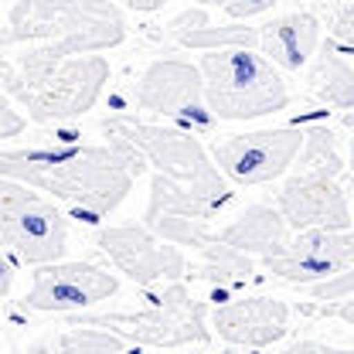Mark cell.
Returning <instances> with one entry per match:
<instances>
[{"label":"cell","mask_w":354,"mask_h":354,"mask_svg":"<svg viewBox=\"0 0 354 354\" xmlns=\"http://www.w3.org/2000/svg\"><path fill=\"white\" fill-rule=\"evenodd\" d=\"M106 133L109 143L102 147L72 143V147L3 150L0 174L65 201L82 221H99L127 201L133 180L147 171V160L127 136L113 130Z\"/></svg>","instance_id":"obj_1"},{"label":"cell","mask_w":354,"mask_h":354,"mask_svg":"<svg viewBox=\"0 0 354 354\" xmlns=\"http://www.w3.org/2000/svg\"><path fill=\"white\" fill-rule=\"evenodd\" d=\"M0 82L28 113V120L68 123L99 102L109 82V62L92 51L51 58L38 48H24L10 62H0Z\"/></svg>","instance_id":"obj_2"},{"label":"cell","mask_w":354,"mask_h":354,"mask_svg":"<svg viewBox=\"0 0 354 354\" xmlns=\"http://www.w3.org/2000/svg\"><path fill=\"white\" fill-rule=\"evenodd\" d=\"M127 21L113 0H17L0 28V51L24 44L51 58L109 51L123 41Z\"/></svg>","instance_id":"obj_3"},{"label":"cell","mask_w":354,"mask_h":354,"mask_svg":"<svg viewBox=\"0 0 354 354\" xmlns=\"http://www.w3.org/2000/svg\"><path fill=\"white\" fill-rule=\"evenodd\" d=\"M205 106L215 120H263L290 106V88L276 65L252 48H212L201 65Z\"/></svg>","instance_id":"obj_4"},{"label":"cell","mask_w":354,"mask_h":354,"mask_svg":"<svg viewBox=\"0 0 354 354\" xmlns=\"http://www.w3.org/2000/svg\"><path fill=\"white\" fill-rule=\"evenodd\" d=\"M102 130L127 136L140 150V157L157 167V174H164L167 180H174L177 187H184L187 194H194L212 215H218L235 198L232 184L221 177L215 160L208 157V150L198 143L194 133L147 123V120H133V116H109L102 123Z\"/></svg>","instance_id":"obj_5"},{"label":"cell","mask_w":354,"mask_h":354,"mask_svg":"<svg viewBox=\"0 0 354 354\" xmlns=\"http://www.w3.org/2000/svg\"><path fill=\"white\" fill-rule=\"evenodd\" d=\"M72 324L109 327L120 337H127V344H143V348H184V344L212 341V327L205 324L201 300H194L180 279H171L160 290H150L143 310H113V313H95V317H75Z\"/></svg>","instance_id":"obj_6"},{"label":"cell","mask_w":354,"mask_h":354,"mask_svg":"<svg viewBox=\"0 0 354 354\" xmlns=\"http://www.w3.org/2000/svg\"><path fill=\"white\" fill-rule=\"evenodd\" d=\"M300 143H304V130H297V127L235 133L215 147L212 160L225 180H232L239 187H252V184H269L286 174L297 160Z\"/></svg>","instance_id":"obj_7"},{"label":"cell","mask_w":354,"mask_h":354,"mask_svg":"<svg viewBox=\"0 0 354 354\" xmlns=\"http://www.w3.org/2000/svg\"><path fill=\"white\" fill-rule=\"evenodd\" d=\"M263 266L276 279L310 286L341 269H351L354 235L351 228H297L293 239H286L276 252L263 256Z\"/></svg>","instance_id":"obj_8"},{"label":"cell","mask_w":354,"mask_h":354,"mask_svg":"<svg viewBox=\"0 0 354 354\" xmlns=\"http://www.w3.org/2000/svg\"><path fill=\"white\" fill-rule=\"evenodd\" d=\"M120 293L116 272L95 263H41L35 266L24 307L38 313H75Z\"/></svg>","instance_id":"obj_9"},{"label":"cell","mask_w":354,"mask_h":354,"mask_svg":"<svg viewBox=\"0 0 354 354\" xmlns=\"http://www.w3.org/2000/svg\"><path fill=\"white\" fill-rule=\"evenodd\" d=\"M95 245L136 286L184 279L187 259L180 256V249L171 242L164 245L147 225H109L95 235Z\"/></svg>","instance_id":"obj_10"},{"label":"cell","mask_w":354,"mask_h":354,"mask_svg":"<svg viewBox=\"0 0 354 354\" xmlns=\"http://www.w3.org/2000/svg\"><path fill=\"white\" fill-rule=\"evenodd\" d=\"M276 212L293 232L297 228H351L348 177H334L324 171H297L279 187Z\"/></svg>","instance_id":"obj_11"},{"label":"cell","mask_w":354,"mask_h":354,"mask_svg":"<svg viewBox=\"0 0 354 354\" xmlns=\"http://www.w3.org/2000/svg\"><path fill=\"white\" fill-rule=\"evenodd\" d=\"M68 249V221L48 198H31L0 218V252L14 263L41 266L62 259Z\"/></svg>","instance_id":"obj_12"},{"label":"cell","mask_w":354,"mask_h":354,"mask_svg":"<svg viewBox=\"0 0 354 354\" xmlns=\"http://www.w3.org/2000/svg\"><path fill=\"white\" fill-rule=\"evenodd\" d=\"M136 106L147 113H164L180 123H201L208 127L215 116L205 106L201 72L198 65L184 58H157L147 65V72L136 82Z\"/></svg>","instance_id":"obj_13"},{"label":"cell","mask_w":354,"mask_h":354,"mask_svg":"<svg viewBox=\"0 0 354 354\" xmlns=\"http://www.w3.org/2000/svg\"><path fill=\"white\" fill-rule=\"evenodd\" d=\"M212 330L235 348H269L290 330V307L272 297H232L215 307Z\"/></svg>","instance_id":"obj_14"},{"label":"cell","mask_w":354,"mask_h":354,"mask_svg":"<svg viewBox=\"0 0 354 354\" xmlns=\"http://www.w3.org/2000/svg\"><path fill=\"white\" fill-rule=\"evenodd\" d=\"M320 44V21L310 10H293L259 24L256 48L283 72H300Z\"/></svg>","instance_id":"obj_15"},{"label":"cell","mask_w":354,"mask_h":354,"mask_svg":"<svg viewBox=\"0 0 354 354\" xmlns=\"http://www.w3.org/2000/svg\"><path fill=\"white\" fill-rule=\"evenodd\" d=\"M221 242L249 252V256H269L290 239V225L272 205H249L239 218H232L221 232H215Z\"/></svg>","instance_id":"obj_16"},{"label":"cell","mask_w":354,"mask_h":354,"mask_svg":"<svg viewBox=\"0 0 354 354\" xmlns=\"http://www.w3.org/2000/svg\"><path fill=\"white\" fill-rule=\"evenodd\" d=\"M307 82H310V92L320 102H327L334 109H344V113L354 109V68H351L348 51H341V48H334L327 41L324 51L317 55L313 68H310Z\"/></svg>","instance_id":"obj_17"},{"label":"cell","mask_w":354,"mask_h":354,"mask_svg":"<svg viewBox=\"0 0 354 354\" xmlns=\"http://www.w3.org/2000/svg\"><path fill=\"white\" fill-rule=\"evenodd\" d=\"M198 263L194 266H184V276H191V279H205V283H212V286H239V283H249L252 279V256L249 252H242V249H235V245H228V242H221L218 235L208 242V245H201L198 249Z\"/></svg>","instance_id":"obj_18"},{"label":"cell","mask_w":354,"mask_h":354,"mask_svg":"<svg viewBox=\"0 0 354 354\" xmlns=\"http://www.w3.org/2000/svg\"><path fill=\"white\" fill-rule=\"evenodd\" d=\"M300 157V171H324V174L334 177H348V160H344V150L337 147V136L327 130V127H313L304 133V143L297 150Z\"/></svg>","instance_id":"obj_19"},{"label":"cell","mask_w":354,"mask_h":354,"mask_svg":"<svg viewBox=\"0 0 354 354\" xmlns=\"http://www.w3.org/2000/svg\"><path fill=\"white\" fill-rule=\"evenodd\" d=\"M48 348L55 351H75V354H109V351H123L127 337H120L109 327H95V324H68L65 334L51 337Z\"/></svg>","instance_id":"obj_20"},{"label":"cell","mask_w":354,"mask_h":354,"mask_svg":"<svg viewBox=\"0 0 354 354\" xmlns=\"http://www.w3.org/2000/svg\"><path fill=\"white\" fill-rule=\"evenodd\" d=\"M177 41L184 48H198V51H212V48H256L259 41V28H245V24H228V28H215V24H198L187 31H177Z\"/></svg>","instance_id":"obj_21"},{"label":"cell","mask_w":354,"mask_h":354,"mask_svg":"<svg viewBox=\"0 0 354 354\" xmlns=\"http://www.w3.org/2000/svg\"><path fill=\"white\" fill-rule=\"evenodd\" d=\"M147 228H150L157 239L171 242V245H191L194 252L215 239V232L208 228V221L184 218V215H157V218L147 221Z\"/></svg>","instance_id":"obj_22"},{"label":"cell","mask_w":354,"mask_h":354,"mask_svg":"<svg viewBox=\"0 0 354 354\" xmlns=\"http://www.w3.org/2000/svg\"><path fill=\"white\" fill-rule=\"evenodd\" d=\"M327 41L351 55V48H354V7L348 3V0L337 3V7L330 10V21H327Z\"/></svg>","instance_id":"obj_23"},{"label":"cell","mask_w":354,"mask_h":354,"mask_svg":"<svg viewBox=\"0 0 354 354\" xmlns=\"http://www.w3.org/2000/svg\"><path fill=\"white\" fill-rule=\"evenodd\" d=\"M313 290V300H327V304H334V300H348L354 293V272L351 269H341V272H334V276H327V279H317V283H310Z\"/></svg>","instance_id":"obj_24"},{"label":"cell","mask_w":354,"mask_h":354,"mask_svg":"<svg viewBox=\"0 0 354 354\" xmlns=\"http://www.w3.org/2000/svg\"><path fill=\"white\" fill-rule=\"evenodd\" d=\"M194 3H198V7H218L228 17H239V21L266 14V10L276 7V0H194Z\"/></svg>","instance_id":"obj_25"},{"label":"cell","mask_w":354,"mask_h":354,"mask_svg":"<svg viewBox=\"0 0 354 354\" xmlns=\"http://www.w3.org/2000/svg\"><path fill=\"white\" fill-rule=\"evenodd\" d=\"M28 127V120L0 95V140H10V136H17V133H24Z\"/></svg>","instance_id":"obj_26"},{"label":"cell","mask_w":354,"mask_h":354,"mask_svg":"<svg viewBox=\"0 0 354 354\" xmlns=\"http://www.w3.org/2000/svg\"><path fill=\"white\" fill-rule=\"evenodd\" d=\"M14 276H17V263H14L10 256H3V252H0V297H7V293H10Z\"/></svg>","instance_id":"obj_27"},{"label":"cell","mask_w":354,"mask_h":354,"mask_svg":"<svg viewBox=\"0 0 354 354\" xmlns=\"http://www.w3.org/2000/svg\"><path fill=\"white\" fill-rule=\"evenodd\" d=\"M307 351H313V354H341L337 348H330V344H317V341H300V344H293L286 354H307Z\"/></svg>","instance_id":"obj_28"},{"label":"cell","mask_w":354,"mask_h":354,"mask_svg":"<svg viewBox=\"0 0 354 354\" xmlns=\"http://www.w3.org/2000/svg\"><path fill=\"white\" fill-rule=\"evenodd\" d=\"M127 7L136 10V14H150V10H160L164 0H127Z\"/></svg>","instance_id":"obj_29"}]
</instances>
